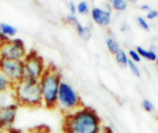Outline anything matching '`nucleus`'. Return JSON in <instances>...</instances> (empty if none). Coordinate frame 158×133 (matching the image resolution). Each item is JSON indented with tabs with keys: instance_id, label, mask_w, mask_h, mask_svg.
Listing matches in <instances>:
<instances>
[{
	"instance_id": "obj_28",
	"label": "nucleus",
	"mask_w": 158,
	"mask_h": 133,
	"mask_svg": "<svg viewBox=\"0 0 158 133\" xmlns=\"http://www.w3.org/2000/svg\"><path fill=\"white\" fill-rule=\"evenodd\" d=\"M127 29H128V24L124 22V23L121 25V30H122V31H127Z\"/></svg>"
},
{
	"instance_id": "obj_2",
	"label": "nucleus",
	"mask_w": 158,
	"mask_h": 133,
	"mask_svg": "<svg viewBox=\"0 0 158 133\" xmlns=\"http://www.w3.org/2000/svg\"><path fill=\"white\" fill-rule=\"evenodd\" d=\"M62 82L63 79L60 70L53 64H48L45 72L39 79V88H40L42 98H43V106L45 108L48 109L56 108L58 93Z\"/></svg>"
},
{
	"instance_id": "obj_13",
	"label": "nucleus",
	"mask_w": 158,
	"mask_h": 133,
	"mask_svg": "<svg viewBox=\"0 0 158 133\" xmlns=\"http://www.w3.org/2000/svg\"><path fill=\"white\" fill-rule=\"evenodd\" d=\"M14 87V83L6 78L4 74L0 73V94L2 93H6V92H11Z\"/></svg>"
},
{
	"instance_id": "obj_10",
	"label": "nucleus",
	"mask_w": 158,
	"mask_h": 133,
	"mask_svg": "<svg viewBox=\"0 0 158 133\" xmlns=\"http://www.w3.org/2000/svg\"><path fill=\"white\" fill-rule=\"evenodd\" d=\"M78 36L81 38L83 40H89L92 38V25L90 24H87V25H83L81 22L77 23L75 27H74Z\"/></svg>"
},
{
	"instance_id": "obj_26",
	"label": "nucleus",
	"mask_w": 158,
	"mask_h": 133,
	"mask_svg": "<svg viewBox=\"0 0 158 133\" xmlns=\"http://www.w3.org/2000/svg\"><path fill=\"white\" fill-rule=\"evenodd\" d=\"M101 133H114V131H113V128L110 126H102Z\"/></svg>"
},
{
	"instance_id": "obj_17",
	"label": "nucleus",
	"mask_w": 158,
	"mask_h": 133,
	"mask_svg": "<svg viewBox=\"0 0 158 133\" xmlns=\"http://www.w3.org/2000/svg\"><path fill=\"white\" fill-rule=\"evenodd\" d=\"M77 13L81 15H88L90 14V6L88 2H79L77 4Z\"/></svg>"
},
{
	"instance_id": "obj_23",
	"label": "nucleus",
	"mask_w": 158,
	"mask_h": 133,
	"mask_svg": "<svg viewBox=\"0 0 158 133\" xmlns=\"http://www.w3.org/2000/svg\"><path fill=\"white\" fill-rule=\"evenodd\" d=\"M67 6H68V10H69V14H70V15H75V14H77V4H75V3L68 2V3H67Z\"/></svg>"
},
{
	"instance_id": "obj_21",
	"label": "nucleus",
	"mask_w": 158,
	"mask_h": 133,
	"mask_svg": "<svg viewBox=\"0 0 158 133\" xmlns=\"http://www.w3.org/2000/svg\"><path fill=\"white\" fill-rule=\"evenodd\" d=\"M142 108H143L146 112H148V113L154 112V104H153L149 99H143V101H142Z\"/></svg>"
},
{
	"instance_id": "obj_3",
	"label": "nucleus",
	"mask_w": 158,
	"mask_h": 133,
	"mask_svg": "<svg viewBox=\"0 0 158 133\" xmlns=\"http://www.w3.org/2000/svg\"><path fill=\"white\" fill-rule=\"evenodd\" d=\"M14 101L18 106L27 108H39L43 107V98L40 88H39V81H29L22 79L13 87Z\"/></svg>"
},
{
	"instance_id": "obj_11",
	"label": "nucleus",
	"mask_w": 158,
	"mask_h": 133,
	"mask_svg": "<svg viewBox=\"0 0 158 133\" xmlns=\"http://www.w3.org/2000/svg\"><path fill=\"white\" fill-rule=\"evenodd\" d=\"M135 52L139 54V56L141 58H144V59H147V60H151V62H156L157 60V53L153 50V49H146V48H143V47H137L135 48Z\"/></svg>"
},
{
	"instance_id": "obj_22",
	"label": "nucleus",
	"mask_w": 158,
	"mask_h": 133,
	"mask_svg": "<svg viewBox=\"0 0 158 133\" xmlns=\"http://www.w3.org/2000/svg\"><path fill=\"white\" fill-rule=\"evenodd\" d=\"M64 23H65V24H69V25H72V27H75V24L79 23V20H78V18H77L75 15L68 14L67 16H64Z\"/></svg>"
},
{
	"instance_id": "obj_1",
	"label": "nucleus",
	"mask_w": 158,
	"mask_h": 133,
	"mask_svg": "<svg viewBox=\"0 0 158 133\" xmlns=\"http://www.w3.org/2000/svg\"><path fill=\"white\" fill-rule=\"evenodd\" d=\"M102 119L90 107H82L67 113L63 122V133H101Z\"/></svg>"
},
{
	"instance_id": "obj_25",
	"label": "nucleus",
	"mask_w": 158,
	"mask_h": 133,
	"mask_svg": "<svg viewBox=\"0 0 158 133\" xmlns=\"http://www.w3.org/2000/svg\"><path fill=\"white\" fill-rule=\"evenodd\" d=\"M99 8H102L103 10H106V11H108V13H110V14H112V11H113L112 5H110V3H109V2H103V3L101 4V6H99Z\"/></svg>"
},
{
	"instance_id": "obj_8",
	"label": "nucleus",
	"mask_w": 158,
	"mask_h": 133,
	"mask_svg": "<svg viewBox=\"0 0 158 133\" xmlns=\"http://www.w3.org/2000/svg\"><path fill=\"white\" fill-rule=\"evenodd\" d=\"M19 106L16 103H11L5 107H0V129H10L16 119Z\"/></svg>"
},
{
	"instance_id": "obj_15",
	"label": "nucleus",
	"mask_w": 158,
	"mask_h": 133,
	"mask_svg": "<svg viewBox=\"0 0 158 133\" xmlns=\"http://www.w3.org/2000/svg\"><path fill=\"white\" fill-rule=\"evenodd\" d=\"M114 58H115L117 63L119 64L122 68H126V67H127V63H128V55H127V53H126L122 48L114 54Z\"/></svg>"
},
{
	"instance_id": "obj_29",
	"label": "nucleus",
	"mask_w": 158,
	"mask_h": 133,
	"mask_svg": "<svg viewBox=\"0 0 158 133\" xmlns=\"http://www.w3.org/2000/svg\"><path fill=\"white\" fill-rule=\"evenodd\" d=\"M156 64H157V67H158V58H157V60H156Z\"/></svg>"
},
{
	"instance_id": "obj_27",
	"label": "nucleus",
	"mask_w": 158,
	"mask_h": 133,
	"mask_svg": "<svg viewBox=\"0 0 158 133\" xmlns=\"http://www.w3.org/2000/svg\"><path fill=\"white\" fill-rule=\"evenodd\" d=\"M141 9H142V10H146V11H149V10H151L149 5H147V4H142V5H141Z\"/></svg>"
},
{
	"instance_id": "obj_12",
	"label": "nucleus",
	"mask_w": 158,
	"mask_h": 133,
	"mask_svg": "<svg viewBox=\"0 0 158 133\" xmlns=\"http://www.w3.org/2000/svg\"><path fill=\"white\" fill-rule=\"evenodd\" d=\"M0 30H2V33L8 38V39H13L18 33V29L14 25L8 24V23H0Z\"/></svg>"
},
{
	"instance_id": "obj_14",
	"label": "nucleus",
	"mask_w": 158,
	"mask_h": 133,
	"mask_svg": "<svg viewBox=\"0 0 158 133\" xmlns=\"http://www.w3.org/2000/svg\"><path fill=\"white\" fill-rule=\"evenodd\" d=\"M106 45H107V48H108V50L114 55L118 50L121 49V47H119V44H118V42L115 40V38L112 35V34H109L107 38H106Z\"/></svg>"
},
{
	"instance_id": "obj_4",
	"label": "nucleus",
	"mask_w": 158,
	"mask_h": 133,
	"mask_svg": "<svg viewBox=\"0 0 158 133\" xmlns=\"http://www.w3.org/2000/svg\"><path fill=\"white\" fill-rule=\"evenodd\" d=\"M82 107H84V104L82 102L79 93L75 90V88L72 84L63 81L60 83V87H59L56 108H60L67 114V113H72Z\"/></svg>"
},
{
	"instance_id": "obj_20",
	"label": "nucleus",
	"mask_w": 158,
	"mask_h": 133,
	"mask_svg": "<svg viewBox=\"0 0 158 133\" xmlns=\"http://www.w3.org/2000/svg\"><path fill=\"white\" fill-rule=\"evenodd\" d=\"M127 55H128V58H129L131 60H133L134 63H139L141 59H142L141 56H139V54L135 52V49H131V50L127 53Z\"/></svg>"
},
{
	"instance_id": "obj_6",
	"label": "nucleus",
	"mask_w": 158,
	"mask_h": 133,
	"mask_svg": "<svg viewBox=\"0 0 158 133\" xmlns=\"http://www.w3.org/2000/svg\"><path fill=\"white\" fill-rule=\"evenodd\" d=\"M28 54L25 43L20 38H13L0 43V58L23 60Z\"/></svg>"
},
{
	"instance_id": "obj_5",
	"label": "nucleus",
	"mask_w": 158,
	"mask_h": 133,
	"mask_svg": "<svg viewBox=\"0 0 158 133\" xmlns=\"http://www.w3.org/2000/svg\"><path fill=\"white\" fill-rule=\"evenodd\" d=\"M23 64H24V79H29V81H39L47 69L44 58L36 50L28 52L25 58L23 59Z\"/></svg>"
},
{
	"instance_id": "obj_9",
	"label": "nucleus",
	"mask_w": 158,
	"mask_h": 133,
	"mask_svg": "<svg viewBox=\"0 0 158 133\" xmlns=\"http://www.w3.org/2000/svg\"><path fill=\"white\" fill-rule=\"evenodd\" d=\"M90 16H92V20L99 27L107 28L112 23V14L103 10L99 6H93L90 9Z\"/></svg>"
},
{
	"instance_id": "obj_16",
	"label": "nucleus",
	"mask_w": 158,
	"mask_h": 133,
	"mask_svg": "<svg viewBox=\"0 0 158 133\" xmlns=\"http://www.w3.org/2000/svg\"><path fill=\"white\" fill-rule=\"evenodd\" d=\"M109 3L112 5V9L115 11H124L128 8V3L126 0H110Z\"/></svg>"
},
{
	"instance_id": "obj_18",
	"label": "nucleus",
	"mask_w": 158,
	"mask_h": 133,
	"mask_svg": "<svg viewBox=\"0 0 158 133\" xmlns=\"http://www.w3.org/2000/svg\"><path fill=\"white\" fill-rule=\"evenodd\" d=\"M127 67L131 69V72H132V74L134 75V77H137V78H139V77H141V70H139V68H138L137 63H134V62H133V60H131L129 58H128Z\"/></svg>"
},
{
	"instance_id": "obj_24",
	"label": "nucleus",
	"mask_w": 158,
	"mask_h": 133,
	"mask_svg": "<svg viewBox=\"0 0 158 133\" xmlns=\"http://www.w3.org/2000/svg\"><path fill=\"white\" fill-rule=\"evenodd\" d=\"M146 18L148 19V20H153V19L158 18V10L151 9L149 11H147V15H146Z\"/></svg>"
},
{
	"instance_id": "obj_19",
	"label": "nucleus",
	"mask_w": 158,
	"mask_h": 133,
	"mask_svg": "<svg viewBox=\"0 0 158 133\" xmlns=\"http://www.w3.org/2000/svg\"><path fill=\"white\" fill-rule=\"evenodd\" d=\"M135 22H137L138 27L142 28L144 31H149V24H148V22L146 20L143 16H137L135 18Z\"/></svg>"
},
{
	"instance_id": "obj_7",
	"label": "nucleus",
	"mask_w": 158,
	"mask_h": 133,
	"mask_svg": "<svg viewBox=\"0 0 158 133\" xmlns=\"http://www.w3.org/2000/svg\"><path fill=\"white\" fill-rule=\"evenodd\" d=\"M0 73L9 78L14 84L24 79V64L23 60H14L0 58Z\"/></svg>"
}]
</instances>
